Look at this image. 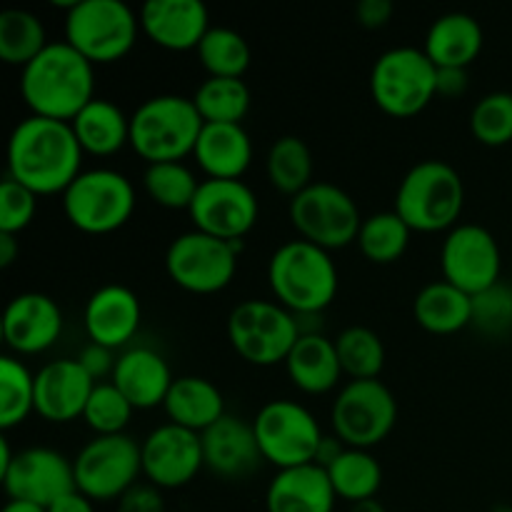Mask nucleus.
<instances>
[{
    "label": "nucleus",
    "instance_id": "423d86ee",
    "mask_svg": "<svg viewBox=\"0 0 512 512\" xmlns=\"http://www.w3.org/2000/svg\"><path fill=\"white\" fill-rule=\"evenodd\" d=\"M438 68L423 48L400 45L378 55L370 70V98L390 118H415L438 98Z\"/></svg>",
    "mask_w": 512,
    "mask_h": 512
},
{
    "label": "nucleus",
    "instance_id": "e433bc0d",
    "mask_svg": "<svg viewBox=\"0 0 512 512\" xmlns=\"http://www.w3.org/2000/svg\"><path fill=\"white\" fill-rule=\"evenodd\" d=\"M193 103L205 123L243 125L253 95L243 78H205L195 90Z\"/></svg>",
    "mask_w": 512,
    "mask_h": 512
},
{
    "label": "nucleus",
    "instance_id": "a211bd4d",
    "mask_svg": "<svg viewBox=\"0 0 512 512\" xmlns=\"http://www.w3.org/2000/svg\"><path fill=\"white\" fill-rule=\"evenodd\" d=\"M0 480L10 500H25L43 508L78 490L73 460L53 448L18 450L8 470L0 473Z\"/></svg>",
    "mask_w": 512,
    "mask_h": 512
},
{
    "label": "nucleus",
    "instance_id": "7ed1b4c3",
    "mask_svg": "<svg viewBox=\"0 0 512 512\" xmlns=\"http://www.w3.org/2000/svg\"><path fill=\"white\" fill-rule=\"evenodd\" d=\"M268 285L275 303L293 315L323 313L338 295V265L328 250L295 238L278 245L270 255Z\"/></svg>",
    "mask_w": 512,
    "mask_h": 512
},
{
    "label": "nucleus",
    "instance_id": "6e6552de",
    "mask_svg": "<svg viewBox=\"0 0 512 512\" xmlns=\"http://www.w3.org/2000/svg\"><path fill=\"white\" fill-rule=\"evenodd\" d=\"M135 185L120 170H83L63 193V213L85 235H110L135 213Z\"/></svg>",
    "mask_w": 512,
    "mask_h": 512
},
{
    "label": "nucleus",
    "instance_id": "9d476101",
    "mask_svg": "<svg viewBox=\"0 0 512 512\" xmlns=\"http://www.w3.org/2000/svg\"><path fill=\"white\" fill-rule=\"evenodd\" d=\"M75 488L93 503H118L143 475L140 443L123 435H95L73 458Z\"/></svg>",
    "mask_w": 512,
    "mask_h": 512
},
{
    "label": "nucleus",
    "instance_id": "1a4fd4ad",
    "mask_svg": "<svg viewBox=\"0 0 512 512\" xmlns=\"http://www.w3.org/2000/svg\"><path fill=\"white\" fill-rule=\"evenodd\" d=\"M298 338L295 315L275 300H243L228 315L230 345L245 363L258 368L285 363Z\"/></svg>",
    "mask_w": 512,
    "mask_h": 512
},
{
    "label": "nucleus",
    "instance_id": "dca6fc26",
    "mask_svg": "<svg viewBox=\"0 0 512 512\" xmlns=\"http://www.w3.org/2000/svg\"><path fill=\"white\" fill-rule=\"evenodd\" d=\"M193 230L220 240H243L260 218L258 195L243 180H210L200 183L188 210Z\"/></svg>",
    "mask_w": 512,
    "mask_h": 512
},
{
    "label": "nucleus",
    "instance_id": "39448f33",
    "mask_svg": "<svg viewBox=\"0 0 512 512\" xmlns=\"http://www.w3.org/2000/svg\"><path fill=\"white\" fill-rule=\"evenodd\" d=\"M465 208L463 175L445 160H420L395 190V213L413 233H448Z\"/></svg>",
    "mask_w": 512,
    "mask_h": 512
},
{
    "label": "nucleus",
    "instance_id": "f03ea898",
    "mask_svg": "<svg viewBox=\"0 0 512 512\" xmlns=\"http://www.w3.org/2000/svg\"><path fill=\"white\" fill-rule=\"evenodd\" d=\"M20 98L30 115L70 123L95 95V65L65 40L48 48L20 70Z\"/></svg>",
    "mask_w": 512,
    "mask_h": 512
},
{
    "label": "nucleus",
    "instance_id": "f3484780",
    "mask_svg": "<svg viewBox=\"0 0 512 512\" xmlns=\"http://www.w3.org/2000/svg\"><path fill=\"white\" fill-rule=\"evenodd\" d=\"M145 483L158 490L185 488L205 468L203 440L193 430L163 423L145 435L140 443Z\"/></svg>",
    "mask_w": 512,
    "mask_h": 512
},
{
    "label": "nucleus",
    "instance_id": "c03bdc74",
    "mask_svg": "<svg viewBox=\"0 0 512 512\" xmlns=\"http://www.w3.org/2000/svg\"><path fill=\"white\" fill-rule=\"evenodd\" d=\"M38 213V195L8 178L0 183V233L20 235Z\"/></svg>",
    "mask_w": 512,
    "mask_h": 512
},
{
    "label": "nucleus",
    "instance_id": "864d4df0",
    "mask_svg": "<svg viewBox=\"0 0 512 512\" xmlns=\"http://www.w3.org/2000/svg\"><path fill=\"white\" fill-rule=\"evenodd\" d=\"M3 512H48V508H43V505H35V503H25V500H8Z\"/></svg>",
    "mask_w": 512,
    "mask_h": 512
},
{
    "label": "nucleus",
    "instance_id": "b1692460",
    "mask_svg": "<svg viewBox=\"0 0 512 512\" xmlns=\"http://www.w3.org/2000/svg\"><path fill=\"white\" fill-rule=\"evenodd\" d=\"M110 383L130 400L135 410L163 408L175 378L168 360L148 345L128 348L120 353Z\"/></svg>",
    "mask_w": 512,
    "mask_h": 512
},
{
    "label": "nucleus",
    "instance_id": "cd10ccee",
    "mask_svg": "<svg viewBox=\"0 0 512 512\" xmlns=\"http://www.w3.org/2000/svg\"><path fill=\"white\" fill-rule=\"evenodd\" d=\"M288 378L300 393L305 395H325L335 390L343 378V365H340L335 338L328 335H300L298 343L290 350L285 360Z\"/></svg>",
    "mask_w": 512,
    "mask_h": 512
},
{
    "label": "nucleus",
    "instance_id": "72a5a7b5",
    "mask_svg": "<svg viewBox=\"0 0 512 512\" xmlns=\"http://www.w3.org/2000/svg\"><path fill=\"white\" fill-rule=\"evenodd\" d=\"M43 20L30 10L10 8L0 13V60L23 70L48 48Z\"/></svg>",
    "mask_w": 512,
    "mask_h": 512
},
{
    "label": "nucleus",
    "instance_id": "09e8293b",
    "mask_svg": "<svg viewBox=\"0 0 512 512\" xmlns=\"http://www.w3.org/2000/svg\"><path fill=\"white\" fill-rule=\"evenodd\" d=\"M468 70L465 68H438V83H435V88H438V95L440 98H460V95L468 93Z\"/></svg>",
    "mask_w": 512,
    "mask_h": 512
},
{
    "label": "nucleus",
    "instance_id": "4d7b16f0",
    "mask_svg": "<svg viewBox=\"0 0 512 512\" xmlns=\"http://www.w3.org/2000/svg\"><path fill=\"white\" fill-rule=\"evenodd\" d=\"M495 512H512V508H500V510H495Z\"/></svg>",
    "mask_w": 512,
    "mask_h": 512
},
{
    "label": "nucleus",
    "instance_id": "f8f14e48",
    "mask_svg": "<svg viewBox=\"0 0 512 512\" xmlns=\"http://www.w3.org/2000/svg\"><path fill=\"white\" fill-rule=\"evenodd\" d=\"M288 215L300 238L328 253L358 243L360 225L365 220L353 195L325 180L308 185L303 193L290 198Z\"/></svg>",
    "mask_w": 512,
    "mask_h": 512
},
{
    "label": "nucleus",
    "instance_id": "49530a36",
    "mask_svg": "<svg viewBox=\"0 0 512 512\" xmlns=\"http://www.w3.org/2000/svg\"><path fill=\"white\" fill-rule=\"evenodd\" d=\"M78 363L83 365V370L95 380V383H103V378H113L118 358H115V350L88 343L83 348V353L78 355Z\"/></svg>",
    "mask_w": 512,
    "mask_h": 512
},
{
    "label": "nucleus",
    "instance_id": "2f4dec72",
    "mask_svg": "<svg viewBox=\"0 0 512 512\" xmlns=\"http://www.w3.org/2000/svg\"><path fill=\"white\" fill-rule=\"evenodd\" d=\"M265 173L278 193L295 198L308 185H313V153L298 135H280L268 150Z\"/></svg>",
    "mask_w": 512,
    "mask_h": 512
},
{
    "label": "nucleus",
    "instance_id": "4c0bfd02",
    "mask_svg": "<svg viewBox=\"0 0 512 512\" xmlns=\"http://www.w3.org/2000/svg\"><path fill=\"white\" fill-rule=\"evenodd\" d=\"M35 413V373L18 355L0 358V428L23 425Z\"/></svg>",
    "mask_w": 512,
    "mask_h": 512
},
{
    "label": "nucleus",
    "instance_id": "5701e85b",
    "mask_svg": "<svg viewBox=\"0 0 512 512\" xmlns=\"http://www.w3.org/2000/svg\"><path fill=\"white\" fill-rule=\"evenodd\" d=\"M203 440L205 468L223 480H243L263 463L253 423L223 415L213 428L200 435Z\"/></svg>",
    "mask_w": 512,
    "mask_h": 512
},
{
    "label": "nucleus",
    "instance_id": "412c9836",
    "mask_svg": "<svg viewBox=\"0 0 512 512\" xmlns=\"http://www.w3.org/2000/svg\"><path fill=\"white\" fill-rule=\"evenodd\" d=\"M143 320L140 298L128 285L110 283L95 290L83 310V328L90 343L120 350L138 335Z\"/></svg>",
    "mask_w": 512,
    "mask_h": 512
},
{
    "label": "nucleus",
    "instance_id": "f704fd0d",
    "mask_svg": "<svg viewBox=\"0 0 512 512\" xmlns=\"http://www.w3.org/2000/svg\"><path fill=\"white\" fill-rule=\"evenodd\" d=\"M195 53L208 78H243L253 60L245 35L225 25H213Z\"/></svg>",
    "mask_w": 512,
    "mask_h": 512
},
{
    "label": "nucleus",
    "instance_id": "8fccbe9b",
    "mask_svg": "<svg viewBox=\"0 0 512 512\" xmlns=\"http://www.w3.org/2000/svg\"><path fill=\"white\" fill-rule=\"evenodd\" d=\"M48 512H95V503L90 498H85L80 490H73V493L55 500V503L48 508Z\"/></svg>",
    "mask_w": 512,
    "mask_h": 512
},
{
    "label": "nucleus",
    "instance_id": "aec40b11",
    "mask_svg": "<svg viewBox=\"0 0 512 512\" xmlns=\"http://www.w3.org/2000/svg\"><path fill=\"white\" fill-rule=\"evenodd\" d=\"M95 385L78 358L53 360L35 373V413L53 425L73 423L83 418Z\"/></svg>",
    "mask_w": 512,
    "mask_h": 512
},
{
    "label": "nucleus",
    "instance_id": "a19ab883",
    "mask_svg": "<svg viewBox=\"0 0 512 512\" xmlns=\"http://www.w3.org/2000/svg\"><path fill=\"white\" fill-rule=\"evenodd\" d=\"M470 133L488 148H503L512 143V90H495L473 105Z\"/></svg>",
    "mask_w": 512,
    "mask_h": 512
},
{
    "label": "nucleus",
    "instance_id": "f257e3e1",
    "mask_svg": "<svg viewBox=\"0 0 512 512\" xmlns=\"http://www.w3.org/2000/svg\"><path fill=\"white\" fill-rule=\"evenodd\" d=\"M83 148L70 123L28 115L8 138V178L35 195H63L83 173Z\"/></svg>",
    "mask_w": 512,
    "mask_h": 512
},
{
    "label": "nucleus",
    "instance_id": "5fc2aeb1",
    "mask_svg": "<svg viewBox=\"0 0 512 512\" xmlns=\"http://www.w3.org/2000/svg\"><path fill=\"white\" fill-rule=\"evenodd\" d=\"M348 512H388V510H385V505L380 503L378 498H373V500H363V503L350 505Z\"/></svg>",
    "mask_w": 512,
    "mask_h": 512
},
{
    "label": "nucleus",
    "instance_id": "473e14b6",
    "mask_svg": "<svg viewBox=\"0 0 512 512\" xmlns=\"http://www.w3.org/2000/svg\"><path fill=\"white\" fill-rule=\"evenodd\" d=\"M325 470L338 500L350 505L373 500L383 485V468L370 450L345 448L343 455Z\"/></svg>",
    "mask_w": 512,
    "mask_h": 512
},
{
    "label": "nucleus",
    "instance_id": "0eeeda50",
    "mask_svg": "<svg viewBox=\"0 0 512 512\" xmlns=\"http://www.w3.org/2000/svg\"><path fill=\"white\" fill-rule=\"evenodd\" d=\"M140 33V15L123 0H78L65 13V43L93 65L123 60Z\"/></svg>",
    "mask_w": 512,
    "mask_h": 512
},
{
    "label": "nucleus",
    "instance_id": "bb28decb",
    "mask_svg": "<svg viewBox=\"0 0 512 512\" xmlns=\"http://www.w3.org/2000/svg\"><path fill=\"white\" fill-rule=\"evenodd\" d=\"M485 33L480 20L468 13H445L433 20L425 35V55L435 68H465L483 53Z\"/></svg>",
    "mask_w": 512,
    "mask_h": 512
},
{
    "label": "nucleus",
    "instance_id": "20e7f679",
    "mask_svg": "<svg viewBox=\"0 0 512 512\" xmlns=\"http://www.w3.org/2000/svg\"><path fill=\"white\" fill-rule=\"evenodd\" d=\"M203 125L193 98L153 95L130 115V148L148 165L183 163V158L193 155Z\"/></svg>",
    "mask_w": 512,
    "mask_h": 512
},
{
    "label": "nucleus",
    "instance_id": "de8ad7c7",
    "mask_svg": "<svg viewBox=\"0 0 512 512\" xmlns=\"http://www.w3.org/2000/svg\"><path fill=\"white\" fill-rule=\"evenodd\" d=\"M393 13L395 8L390 0H360L355 5V20L368 30L385 28L390 23V18H393Z\"/></svg>",
    "mask_w": 512,
    "mask_h": 512
},
{
    "label": "nucleus",
    "instance_id": "6e6d98bb",
    "mask_svg": "<svg viewBox=\"0 0 512 512\" xmlns=\"http://www.w3.org/2000/svg\"><path fill=\"white\" fill-rule=\"evenodd\" d=\"M13 458H15V453L13 450H10V443H8V438H0V473H3V470H8V465L13 463Z\"/></svg>",
    "mask_w": 512,
    "mask_h": 512
},
{
    "label": "nucleus",
    "instance_id": "c756f323",
    "mask_svg": "<svg viewBox=\"0 0 512 512\" xmlns=\"http://www.w3.org/2000/svg\"><path fill=\"white\" fill-rule=\"evenodd\" d=\"M75 138L83 153L95 158H110L130 145V115L108 98H93L73 120Z\"/></svg>",
    "mask_w": 512,
    "mask_h": 512
},
{
    "label": "nucleus",
    "instance_id": "c85d7f7f",
    "mask_svg": "<svg viewBox=\"0 0 512 512\" xmlns=\"http://www.w3.org/2000/svg\"><path fill=\"white\" fill-rule=\"evenodd\" d=\"M163 410L168 415V423L193 430L198 435H203L223 415H228L225 398L218 385L208 378H200V375L175 378L173 388H170L168 398L163 403Z\"/></svg>",
    "mask_w": 512,
    "mask_h": 512
},
{
    "label": "nucleus",
    "instance_id": "393cba45",
    "mask_svg": "<svg viewBox=\"0 0 512 512\" xmlns=\"http://www.w3.org/2000/svg\"><path fill=\"white\" fill-rule=\"evenodd\" d=\"M338 495L330 485L328 470L320 465L278 470L265 493L268 512H333Z\"/></svg>",
    "mask_w": 512,
    "mask_h": 512
},
{
    "label": "nucleus",
    "instance_id": "79ce46f5",
    "mask_svg": "<svg viewBox=\"0 0 512 512\" xmlns=\"http://www.w3.org/2000/svg\"><path fill=\"white\" fill-rule=\"evenodd\" d=\"M133 413L135 408L130 400L110 380H103L90 393L83 420L95 435H123L133 420Z\"/></svg>",
    "mask_w": 512,
    "mask_h": 512
},
{
    "label": "nucleus",
    "instance_id": "4468645a",
    "mask_svg": "<svg viewBox=\"0 0 512 512\" xmlns=\"http://www.w3.org/2000/svg\"><path fill=\"white\" fill-rule=\"evenodd\" d=\"M398 423V400L383 380H348L330 408V425L348 448L370 450Z\"/></svg>",
    "mask_w": 512,
    "mask_h": 512
},
{
    "label": "nucleus",
    "instance_id": "a18cd8bd",
    "mask_svg": "<svg viewBox=\"0 0 512 512\" xmlns=\"http://www.w3.org/2000/svg\"><path fill=\"white\" fill-rule=\"evenodd\" d=\"M118 512H168L163 490L150 483H138L118 500Z\"/></svg>",
    "mask_w": 512,
    "mask_h": 512
},
{
    "label": "nucleus",
    "instance_id": "37998d69",
    "mask_svg": "<svg viewBox=\"0 0 512 512\" xmlns=\"http://www.w3.org/2000/svg\"><path fill=\"white\" fill-rule=\"evenodd\" d=\"M470 328L485 338H505L512 333V285L500 280L493 288L473 295Z\"/></svg>",
    "mask_w": 512,
    "mask_h": 512
},
{
    "label": "nucleus",
    "instance_id": "ddd939ff",
    "mask_svg": "<svg viewBox=\"0 0 512 512\" xmlns=\"http://www.w3.org/2000/svg\"><path fill=\"white\" fill-rule=\"evenodd\" d=\"M255 438L265 463L278 470L315 463L323 428L318 418L298 400H270L253 418Z\"/></svg>",
    "mask_w": 512,
    "mask_h": 512
},
{
    "label": "nucleus",
    "instance_id": "7c9ffc66",
    "mask_svg": "<svg viewBox=\"0 0 512 512\" xmlns=\"http://www.w3.org/2000/svg\"><path fill=\"white\" fill-rule=\"evenodd\" d=\"M473 298L448 280H433L423 285L413 300V318L425 333L455 335L470 328Z\"/></svg>",
    "mask_w": 512,
    "mask_h": 512
},
{
    "label": "nucleus",
    "instance_id": "603ef678",
    "mask_svg": "<svg viewBox=\"0 0 512 512\" xmlns=\"http://www.w3.org/2000/svg\"><path fill=\"white\" fill-rule=\"evenodd\" d=\"M20 253V243L18 235H8L0 233V268H10L15 263Z\"/></svg>",
    "mask_w": 512,
    "mask_h": 512
},
{
    "label": "nucleus",
    "instance_id": "3c124183",
    "mask_svg": "<svg viewBox=\"0 0 512 512\" xmlns=\"http://www.w3.org/2000/svg\"><path fill=\"white\" fill-rule=\"evenodd\" d=\"M345 448H348V445H345L338 435H325L323 443H320L318 448V455H315V465H320V468H330V465L343 455Z\"/></svg>",
    "mask_w": 512,
    "mask_h": 512
},
{
    "label": "nucleus",
    "instance_id": "c9c22d12",
    "mask_svg": "<svg viewBox=\"0 0 512 512\" xmlns=\"http://www.w3.org/2000/svg\"><path fill=\"white\" fill-rule=\"evenodd\" d=\"M413 230L395 210L373 213L363 220L358 233V248L365 260L375 265H393L405 255Z\"/></svg>",
    "mask_w": 512,
    "mask_h": 512
},
{
    "label": "nucleus",
    "instance_id": "9b49d317",
    "mask_svg": "<svg viewBox=\"0 0 512 512\" xmlns=\"http://www.w3.org/2000/svg\"><path fill=\"white\" fill-rule=\"evenodd\" d=\"M243 240H220L200 230L173 238L165 250V273L180 290L193 295H215L233 283Z\"/></svg>",
    "mask_w": 512,
    "mask_h": 512
},
{
    "label": "nucleus",
    "instance_id": "4be33fe9",
    "mask_svg": "<svg viewBox=\"0 0 512 512\" xmlns=\"http://www.w3.org/2000/svg\"><path fill=\"white\" fill-rule=\"evenodd\" d=\"M138 15L145 38L170 53L198 50L200 40L213 28L208 8L200 0H148Z\"/></svg>",
    "mask_w": 512,
    "mask_h": 512
},
{
    "label": "nucleus",
    "instance_id": "58836bf2",
    "mask_svg": "<svg viewBox=\"0 0 512 512\" xmlns=\"http://www.w3.org/2000/svg\"><path fill=\"white\" fill-rule=\"evenodd\" d=\"M340 365L350 380H378L385 368V345L375 330L350 325L335 338Z\"/></svg>",
    "mask_w": 512,
    "mask_h": 512
},
{
    "label": "nucleus",
    "instance_id": "ea45409f",
    "mask_svg": "<svg viewBox=\"0 0 512 512\" xmlns=\"http://www.w3.org/2000/svg\"><path fill=\"white\" fill-rule=\"evenodd\" d=\"M200 183L185 163H155L143 173L145 195L165 210H190Z\"/></svg>",
    "mask_w": 512,
    "mask_h": 512
},
{
    "label": "nucleus",
    "instance_id": "2eb2a0df",
    "mask_svg": "<svg viewBox=\"0 0 512 512\" xmlns=\"http://www.w3.org/2000/svg\"><path fill=\"white\" fill-rule=\"evenodd\" d=\"M443 280L468 293L470 298L500 283L503 253L488 228L478 223H458L445 233L440 245Z\"/></svg>",
    "mask_w": 512,
    "mask_h": 512
},
{
    "label": "nucleus",
    "instance_id": "a878e982",
    "mask_svg": "<svg viewBox=\"0 0 512 512\" xmlns=\"http://www.w3.org/2000/svg\"><path fill=\"white\" fill-rule=\"evenodd\" d=\"M193 158L205 178L210 180H243L253 163V140L243 125L205 123Z\"/></svg>",
    "mask_w": 512,
    "mask_h": 512
},
{
    "label": "nucleus",
    "instance_id": "6ab92c4d",
    "mask_svg": "<svg viewBox=\"0 0 512 512\" xmlns=\"http://www.w3.org/2000/svg\"><path fill=\"white\" fill-rule=\"evenodd\" d=\"M63 310L45 293H20L3 310V340L15 355H40L63 335Z\"/></svg>",
    "mask_w": 512,
    "mask_h": 512
}]
</instances>
